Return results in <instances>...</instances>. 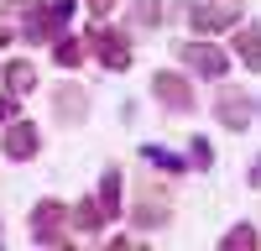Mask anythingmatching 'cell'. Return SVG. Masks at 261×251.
<instances>
[{"mask_svg":"<svg viewBox=\"0 0 261 251\" xmlns=\"http://www.w3.org/2000/svg\"><path fill=\"white\" fill-rule=\"evenodd\" d=\"M68 16H73V0H47V6L32 0L27 21H21V37H27V42H58L63 27H68Z\"/></svg>","mask_w":261,"mask_h":251,"instance_id":"obj_1","label":"cell"},{"mask_svg":"<svg viewBox=\"0 0 261 251\" xmlns=\"http://www.w3.org/2000/svg\"><path fill=\"white\" fill-rule=\"evenodd\" d=\"M63 225H68V204H58V199H42L32 215H27V230H32L37 246H63V241H68Z\"/></svg>","mask_w":261,"mask_h":251,"instance_id":"obj_2","label":"cell"},{"mask_svg":"<svg viewBox=\"0 0 261 251\" xmlns=\"http://www.w3.org/2000/svg\"><path fill=\"white\" fill-rule=\"evenodd\" d=\"M151 94H157V105H167L172 115H188L193 105H199V94H193V84H188L183 73H172V68H162L157 79H151Z\"/></svg>","mask_w":261,"mask_h":251,"instance_id":"obj_3","label":"cell"},{"mask_svg":"<svg viewBox=\"0 0 261 251\" xmlns=\"http://www.w3.org/2000/svg\"><path fill=\"white\" fill-rule=\"evenodd\" d=\"M84 42H89V53H94V58H99L110 73L130 68V42H125V32H110V27H99V32H89Z\"/></svg>","mask_w":261,"mask_h":251,"instance_id":"obj_4","label":"cell"},{"mask_svg":"<svg viewBox=\"0 0 261 251\" xmlns=\"http://www.w3.org/2000/svg\"><path fill=\"white\" fill-rule=\"evenodd\" d=\"M235 21H241V6H235V0H209V6H188V27L199 32V37L225 32V27H235Z\"/></svg>","mask_w":261,"mask_h":251,"instance_id":"obj_5","label":"cell"},{"mask_svg":"<svg viewBox=\"0 0 261 251\" xmlns=\"http://www.w3.org/2000/svg\"><path fill=\"white\" fill-rule=\"evenodd\" d=\"M178 58L188 63L193 73H204V79H225L230 73V58L214 47V42H178Z\"/></svg>","mask_w":261,"mask_h":251,"instance_id":"obj_6","label":"cell"},{"mask_svg":"<svg viewBox=\"0 0 261 251\" xmlns=\"http://www.w3.org/2000/svg\"><path fill=\"white\" fill-rule=\"evenodd\" d=\"M0 146H6L11 162H32L42 152V131H37L32 120H6V141H0Z\"/></svg>","mask_w":261,"mask_h":251,"instance_id":"obj_7","label":"cell"},{"mask_svg":"<svg viewBox=\"0 0 261 251\" xmlns=\"http://www.w3.org/2000/svg\"><path fill=\"white\" fill-rule=\"evenodd\" d=\"M130 220H136L141 230H151V225H167L172 220V199L162 194V188H141V199H136V209H130Z\"/></svg>","mask_w":261,"mask_h":251,"instance_id":"obj_8","label":"cell"},{"mask_svg":"<svg viewBox=\"0 0 261 251\" xmlns=\"http://www.w3.org/2000/svg\"><path fill=\"white\" fill-rule=\"evenodd\" d=\"M214 115H220V126H230V131H246L251 126V99L235 89V84H225L220 99H214Z\"/></svg>","mask_w":261,"mask_h":251,"instance_id":"obj_9","label":"cell"},{"mask_svg":"<svg viewBox=\"0 0 261 251\" xmlns=\"http://www.w3.org/2000/svg\"><path fill=\"white\" fill-rule=\"evenodd\" d=\"M53 105H58V120H68V126H79L84 115H89V94H84V84H63V89L53 94Z\"/></svg>","mask_w":261,"mask_h":251,"instance_id":"obj_10","label":"cell"},{"mask_svg":"<svg viewBox=\"0 0 261 251\" xmlns=\"http://www.w3.org/2000/svg\"><path fill=\"white\" fill-rule=\"evenodd\" d=\"M0 79H6L11 94H32V89H37V63H32V58H11L6 68H0Z\"/></svg>","mask_w":261,"mask_h":251,"instance_id":"obj_11","label":"cell"},{"mask_svg":"<svg viewBox=\"0 0 261 251\" xmlns=\"http://www.w3.org/2000/svg\"><path fill=\"white\" fill-rule=\"evenodd\" d=\"M94 199H99V215H105V220H115V215H120V173H115V167H105V178H99V188H94Z\"/></svg>","mask_w":261,"mask_h":251,"instance_id":"obj_12","label":"cell"},{"mask_svg":"<svg viewBox=\"0 0 261 251\" xmlns=\"http://www.w3.org/2000/svg\"><path fill=\"white\" fill-rule=\"evenodd\" d=\"M68 220H73V230H84V236H94V230L105 225V215H99V199L94 194H84L73 209H68Z\"/></svg>","mask_w":261,"mask_h":251,"instance_id":"obj_13","label":"cell"},{"mask_svg":"<svg viewBox=\"0 0 261 251\" xmlns=\"http://www.w3.org/2000/svg\"><path fill=\"white\" fill-rule=\"evenodd\" d=\"M235 53H241V63H246L251 73H261V27H251V21H246L241 37H235Z\"/></svg>","mask_w":261,"mask_h":251,"instance_id":"obj_14","label":"cell"},{"mask_svg":"<svg viewBox=\"0 0 261 251\" xmlns=\"http://www.w3.org/2000/svg\"><path fill=\"white\" fill-rule=\"evenodd\" d=\"M84 53H89V42H84V37H68V32H63V37L53 42L58 68H79V63H84Z\"/></svg>","mask_w":261,"mask_h":251,"instance_id":"obj_15","label":"cell"},{"mask_svg":"<svg viewBox=\"0 0 261 251\" xmlns=\"http://www.w3.org/2000/svg\"><path fill=\"white\" fill-rule=\"evenodd\" d=\"M130 27H141V32H151V27H162V0H130Z\"/></svg>","mask_w":261,"mask_h":251,"instance_id":"obj_16","label":"cell"},{"mask_svg":"<svg viewBox=\"0 0 261 251\" xmlns=\"http://www.w3.org/2000/svg\"><path fill=\"white\" fill-rule=\"evenodd\" d=\"M261 236H256V230L251 225H235V230H225V251H251Z\"/></svg>","mask_w":261,"mask_h":251,"instance_id":"obj_17","label":"cell"},{"mask_svg":"<svg viewBox=\"0 0 261 251\" xmlns=\"http://www.w3.org/2000/svg\"><path fill=\"white\" fill-rule=\"evenodd\" d=\"M146 162H157L162 173H183V157H172L167 146H146Z\"/></svg>","mask_w":261,"mask_h":251,"instance_id":"obj_18","label":"cell"},{"mask_svg":"<svg viewBox=\"0 0 261 251\" xmlns=\"http://www.w3.org/2000/svg\"><path fill=\"white\" fill-rule=\"evenodd\" d=\"M6 120H16V94H11V89L0 94V126H6Z\"/></svg>","mask_w":261,"mask_h":251,"instance_id":"obj_19","label":"cell"},{"mask_svg":"<svg viewBox=\"0 0 261 251\" xmlns=\"http://www.w3.org/2000/svg\"><path fill=\"white\" fill-rule=\"evenodd\" d=\"M193 162L209 167V162H214V146H209V141H193Z\"/></svg>","mask_w":261,"mask_h":251,"instance_id":"obj_20","label":"cell"},{"mask_svg":"<svg viewBox=\"0 0 261 251\" xmlns=\"http://www.w3.org/2000/svg\"><path fill=\"white\" fill-rule=\"evenodd\" d=\"M84 6H89V11H94V16H99V21H105V16H110V11H115V6H120V0H84Z\"/></svg>","mask_w":261,"mask_h":251,"instance_id":"obj_21","label":"cell"},{"mask_svg":"<svg viewBox=\"0 0 261 251\" xmlns=\"http://www.w3.org/2000/svg\"><path fill=\"white\" fill-rule=\"evenodd\" d=\"M251 183H256V188H261V157H256V167H251Z\"/></svg>","mask_w":261,"mask_h":251,"instance_id":"obj_22","label":"cell"},{"mask_svg":"<svg viewBox=\"0 0 261 251\" xmlns=\"http://www.w3.org/2000/svg\"><path fill=\"white\" fill-rule=\"evenodd\" d=\"M6 42H11V27H6V21H0V47H6Z\"/></svg>","mask_w":261,"mask_h":251,"instance_id":"obj_23","label":"cell"}]
</instances>
